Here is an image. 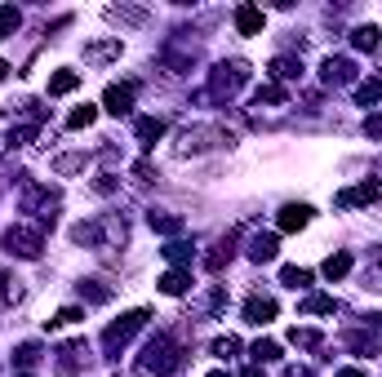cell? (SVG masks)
Here are the masks:
<instances>
[{"label":"cell","instance_id":"6da1fadb","mask_svg":"<svg viewBox=\"0 0 382 377\" xmlns=\"http://www.w3.org/2000/svg\"><path fill=\"white\" fill-rule=\"evenodd\" d=\"M138 369L147 373V377H169L183 369V346L174 342V337H151L147 346H142V360H138Z\"/></svg>","mask_w":382,"mask_h":377},{"label":"cell","instance_id":"7a4b0ae2","mask_svg":"<svg viewBox=\"0 0 382 377\" xmlns=\"http://www.w3.org/2000/svg\"><path fill=\"white\" fill-rule=\"evenodd\" d=\"M147 320H151V311H129V315H121L116 324H107V333H102V351L116 360V355H121V351L129 346V337H134Z\"/></svg>","mask_w":382,"mask_h":377},{"label":"cell","instance_id":"3957f363","mask_svg":"<svg viewBox=\"0 0 382 377\" xmlns=\"http://www.w3.org/2000/svg\"><path fill=\"white\" fill-rule=\"evenodd\" d=\"M5 249L9 253H18V258H40V249H45V240H40V231H31V226H9L5 231Z\"/></svg>","mask_w":382,"mask_h":377},{"label":"cell","instance_id":"277c9868","mask_svg":"<svg viewBox=\"0 0 382 377\" xmlns=\"http://www.w3.org/2000/svg\"><path fill=\"white\" fill-rule=\"evenodd\" d=\"M245 80H249V67L245 63H222L218 71H213V93H227V98H231Z\"/></svg>","mask_w":382,"mask_h":377},{"label":"cell","instance_id":"5b68a950","mask_svg":"<svg viewBox=\"0 0 382 377\" xmlns=\"http://www.w3.org/2000/svg\"><path fill=\"white\" fill-rule=\"evenodd\" d=\"M102 107H107L112 116H129V111H134V89H129V84H107Z\"/></svg>","mask_w":382,"mask_h":377},{"label":"cell","instance_id":"8992f818","mask_svg":"<svg viewBox=\"0 0 382 377\" xmlns=\"http://www.w3.org/2000/svg\"><path fill=\"white\" fill-rule=\"evenodd\" d=\"M218 142H231V138L222 129H187L183 151H205V147H218Z\"/></svg>","mask_w":382,"mask_h":377},{"label":"cell","instance_id":"52a82bcc","mask_svg":"<svg viewBox=\"0 0 382 377\" xmlns=\"http://www.w3.org/2000/svg\"><path fill=\"white\" fill-rule=\"evenodd\" d=\"M245 320H249V324H271V320H276V302L254 293V298L245 302Z\"/></svg>","mask_w":382,"mask_h":377},{"label":"cell","instance_id":"ba28073f","mask_svg":"<svg viewBox=\"0 0 382 377\" xmlns=\"http://www.w3.org/2000/svg\"><path fill=\"white\" fill-rule=\"evenodd\" d=\"M356 80V63L347 58H325V84H351Z\"/></svg>","mask_w":382,"mask_h":377},{"label":"cell","instance_id":"9c48e42d","mask_svg":"<svg viewBox=\"0 0 382 377\" xmlns=\"http://www.w3.org/2000/svg\"><path fill=\"white\" fill-rule=\"evenodd\" d=\"M378 200V182H360V187H351V191H342L338 204L342 209H356V204H374Z\"/></svg>","mask_w":382,"mask_h":377},{"label":"cell","instance_id":"30bf717a","mask_svg":"<svg viewBox=\"0 0 382 377\" xmlns=\"http://www.w3.org/2000/svg\"><path fill=\"white\" fill-rule=\"evenodd\" d=\"M307 222H312V209H307V204H284L280 209V231H303Z\"/></svg>","mask_w":382,"mask_h":377},{"label":"cell","instance_id":"8fae6325","mask_svg":"<svg viewBox=\"0 0 382 377\" xmlns=\"http://www.w3.org/2000/svg\"><path fill=\"white\" fill-rule=\"evenodd\" d=\"M236 31H240V36H258L262 31V9L240 5V9H236Z\"/></svg>","mask_w":382,"mask_h":377},{"label":"cell","instance_id":"7c38bea8","mask_svg":"<svg viewBox=\"0 0 382 377\" xmlns=\"http://www.w3.org/2000/svg\"><path fill=\"white\" fill-rule=\"evenodd\" d=\"M160 138H165V120L142 116V120H138V142H142V147H156Z\"/></svg>","mask_w":382,"mask_h":377},{"label":"cell","instance_id":"4fadbf2b","mask_svg":"<svg viewBox=\"0 0 382 377\" xmlns=\"http://www.w3.org/2000/svg\"><path fill=\"white\" fill-rule=\"evenodd\" d=\"M351 45H356V49H365V54H374L378 45H382V31L374 27V22H369V27H356L351 31Z\"/></svg>","mask_w":382,"mask_h":377},{"label":"cell","instance_id":"5bb4252c","mask_svg":"<svg viewBox=\"0 0 382 377\" xmlns=\"http://www.w3.org/2000/svg\"><path fill=\"white\" fill-rule=\"evenodd\" d=\"M58 355H63V360H58V369H63V373H76V369H80V355H89V346H85V342H67Z\"/></svg>","mask_w":382,"mask_h":377},{"label":"cell","instance_id":"9a60e30c","mask_svg":"<svg viewBox=\"0 0 382 377\" xmlns=\"http://www.w3.org/2000/svg\"><path fill=\"white\" fill-rule=\"evenodd\" d=\"M276 236H254V245H249V258H254V262H271V258H276Z\"/></svg>","mask_w":382,"mask_h":377},{"label":"cell","instance_id":"2e32d148","mask_svg":"<svg viewBox=\"0 0 382 377\" xmlns=\"http://www.w3.org/2000/svg\"><path fill=\"white\" fill-rule=\"evenodd\" d=\"M76 84H80V71H54V76H49V93L63 98V93L76 89Z\"/></svg>","mask_w":382,"mask_h":377},{"label":"cell","instance_id":"e0dca14e","mask_svg":"<svg viewBox=\"0 0 382 377\" xmlns=\"http://www.w3.org/2000/svg\"><path fill=\"white\" fill-rule=\"evenodd\" d=\"M121 54V40H98V45H85V63H107V58Z\"/></svg>","mask_w":382,"mask_h":377},{"label":"cell","instance_id":"ac0fdd59","mask_svg":"<svg viewBox=\"0 0 382 377\" xmlns=\"http://www.w3.org/2000/svg\"><path fill=\"white\" fill-rule=\"evenodd\" d=\"M160 293L183 298V293H187V271H165V275H160Z\"/></svg>","mask_w":382,"mask_h":377},{"label":"cell","instance_id":"d6986e66","mask_svg":"<svg viewBox=\"0 0 382 377\" xmlns=\"http://www.w3.org/2000/svg\"><path fill=\"white\" fill-rule=\"evenodd\" d=\"M71 240L76 245H102V231H98V222H76L71 226Z\"/></svg>","mask_w":382,"mask_h":377},{"label":"cell","instance_id":"ffe728a7","mask_svg":"<svg viewBox=\"0 0 382 377\" xmlns=\"http://www.w3.org/2000/svg\"><path fill=\"white\" fill-rule=\"evenodd\" d=\"M333 311H338V302L325 298V293H312L303 302V315H333Z\"/></svg>","mask_w":382,"mask_h":377},{"label":"cell","instance_id":"44dd1931","mask_svg":"<svg viewBox=\"0 0 382 377\" xmlns=\"http://www.w3.org/2000/svg\"><path fill=\"white\" fill-rule=\"evenodd\" d=\"M147 222H151V231H160V236H178V231H183V217H169V213H151Z\"/></svg>","mask_w":382,"mask_h":377},{"label":"cell","instance_id":"7402d4cb","mask_svg":"<svg viewBox=\"0 0 382 377\" xmlns=\"http://www.w3.org/2000/svg\"><path fill=\"white\" fill-rule=\"evenodd\" d=\"M271 76H276V80H293V76H303V63H298V58H276V63H271Z\"/></svg>","mask_w":382,"mask_h":377},{"label":"cell","instance_id":"603a6c76","mask_svg":"<svg viewBox=\"0 0 382 377\" xmlns=\"http://www.w3.org/2000/svg\"><path fill=\"white\" fill-rule=\"evenodd\" d=\"M93 120H98V107H89V102H85V107H76V111L67 116V129H89Z\"/></svg>","mask_w":382,"mask_h":377},{"label":"cell","instance_id":"cb8c5ba5","mask_svg":"<svg viewBox=\"0 0 382 377\" xmlns=\"http://www.w3.org/2000/svg\"><path fill=\"white\" fill-rule=\"evenodd\" d=\"M227 262H231V240H222V245H213V253H205V266H209V271H222Z\"/></svg>","mask_w":382,"mask_h":377},{"label":"cell","instance_id":"d4e9b609","mask_svg":"<svg viewBox=\"0 0 382 377\" xmlns=\"http://www.w3.org/2000/svg\"><path fill=\"white\" fill-rule=\"evenodd\" d=\"M347 271H351V253H333L325 262V279H342Z\"/></svg>","mask_w":382,"mask_h":377},{"label":"cell","instance_id":"484cf974","mask_svg":"<svg viewBox=\"0 0 382 377\" xmlns=\"http://www.w3.org/2000/svg\"><path fill=\"white\" fill-rule=\"evenodd\" d=\"M18 22H22V18H18V9H14V5H0V40L18 31Z\"/></svg>","mask_w":382,"mask_h":377},{"label":"cell","instance_id":"4316f807","mask_svg":"<svg viewBox=\"0 0 382 377\" xmlns=\"http://www.w3.org/2000/svg\"><path fill=\"white\" fill-rule=\"evenodd\" d=\"M280 279H284L289 288H307V284H312V271H303V266H284Z\"/></svg>","mask_w":382,"mask_h":377},{"label":"cell","instance_id":"83f0119b","mask_svg":"<svg viewBox=\"0 0 382 377\" xmlns=\"http://www.w3.org/2000/svg\"><path fill=\"white\" fill-rule=\"evenodd\" d=\"M80 298H85V302H107V298H112V288L98 284V279H85V284H80Z\"/></svg>","mask_w":382,"mask_h":377},{"label":"cell","instance_id":"f1b7e54d","mask_svg":"<svg viewBox=\"0 0 382 377\" xmlns=\"http://www.w3.org/2000/svg\"><path fill=\"white\" fill-rule=\"evenodd\" d=\"M356 98H360L365 107L378 102V98H382V80H360V84H356Z\"/></svg>","mask_w":382,"mask_h":377},{"label":"cell","instance_id":"f546056e","mask_svg":"<svg viewBox=\"0 0 382 377\" xmlns=\"http://www.w3.org/2000/svg\"><path fill=\"white\" fill-rule=\"evenodd\" d=\"M76 320H85V311H80V307H63L54 320H45V328H63V324H76Z\"/></svg>","mask_w":382,"mask_h":377},{"label":"cell","instance_id":"4dcf8cb0","mask_svg":"<svg viewBox=\"0 0 382 377\" xmlns=\"http://www.w3.org/2000/svg\"><path fill=\"white\" fill-rule=\"evenodd\" d=\"M165 258H169L174 266H183V262H191V245L187 240H174V245H165Z\"/></svg>","mask_w":382,"mask_h":377},{"label":"cell","instance_id":"1f68e13d","mask_svg":"<svg viewBox=\"0 0 382 377\" xmlns=\"http://www.w3.org/2000/svg\"><path fill=\"white\" fill-rule=\"evenodd\" d=\"M36 360H40V346H36V342H22V346L14 351V364H18V369H31Z\"/></svg>","mask_w":382,"mask_h":377},{"label":"cell","instance_id":"d6a6232c","mask_svg":"<svg viewBox=\"0 0 382 377\" xmlns=\"http://www.w3.org/2000/svg\"><path fill=\"white\" fill-rule=\"evenodd\" d=\"M254 102L262 107V102H271V107H280L284 102V89H280V84H262V89L254 93Z\"/></svg>","mask_w":382,"mask_h":377},{"label":"cell","instance_id":"836d02e7","mask_svg":"<svg viewBox=\"0 0 382 377\" xmlns=\"http://www.w3.org/2000/svg\"><path fill=\"white\" fill-rule=\"evenodd\" d=\"M85 169V155H58L54 160V174H80Z\"/></svg>","mask_w":382,"mask_h":377},{"label":"cell","instance_id":"e575fe53","mask_svg":"<svg viewBox=\"0 0 382 377\" xmlns=\"http://www.w3.org/2000/svg\"><path fill=\"white\" fill-rule=\"evenodd\" d=\"M254 360H258V364L280 360V346H276V342H254Z\"/></svg>","mask_w":382,"mask_h":377},{"label":"cell","instance_id":"d590c367","mask_svg":"<svg viewBox=\"0 0 382 377\" xmlns=\"http://www.w3.org/2000/svg\"><path fill=\"white\" fill-rule=\"evenodd\" d=\"M107 18H116V22H147V9H107Z\"/></svg>","mask_w":382,"mask_h":377},{"label":"cell","instance_id":"8d00e7d4","mask_svg":"<svg viewBox=\"0 0 382 377\" xmlns=\"http://www.w3.org/2000/svg\"><path fill=\"white\" fill-rule=\"evenodd\" d=\"M289 342H293V346H320V333H316V328H293Z\"/></svg>","mask_w":382,"mask_h":377},{"label":"cell","instance_id":"74e56055","mask_svg":"<svg viewBox=\"0 0 382 377\" xmlns=\"http://www.w3.org/2000/svg\"><path fill=\"white\" fill-rule=\"evenodd\" d=\"M236 351H240V342H236L231 333H227V337H218V342H213V355H222V360H227V355H236Z\"/></svg>","mask_w":382,"mask_h":377},{"label":"cell","instance_id":"f35d334b","mask_svg":"<svg viewBox=\"0 0 382 377\" xmlns=\"http://www.w3.org/2000/svg\"><path fill=\"white\" fill-rule=\"evenodd\" d=\"M365 133L369 138H382V116H365Z\"/></svg>","mask_w":382,"mask_h":377},{"label":"cell","instance_id":"ab89813d","mask_svg":"<svg viewBox=\"0 0 382 377\" xmlns=\"http://www.w3.org/2000/svg\"><path fill=\"white\" fill-rule=\"evenodd\" d=\"M134 174H138V182H151V178H156V169H151L147 160H138V164H134Z\"/></svg>","mask_w":382,"mask_h":377},{"label":"cell","instance_id":"60d3db41","mask_svg":"<svg viewBox=\"0 0 382 377\" xmlns=\"http://www.w3.org/2000/svg\"><path fill=\"white\" fill-rule=\"evenodd\" d=\"M18 298V288H14V279H5V284H0V302H14Z\"/></svg>","mask_w":382,"mask_h":377},{"label":"cell","instance_id":"b9f144b4","mask_svg":"<svg viewBox=\"0 0 382 377\" xmlns=\"http://www.w3.org/2000/svg\"><path fill=\"white\" fill-rule=\"evenodd\" d=\"M240 377H267V373H262V364H254V369H245Z\"/></svg>","mask_w":382,"mask_h":377},{"label":"cell","instance_id":"7bdbcfd3","mask_svg":"<svg viewBox=\"0 0 382 377\" xmlns=\"http://www.w3.org/2000/svg\"><path fill=\"white\" fill-rule=\"evenodd\" d=\"M338 377H365V369H342Z\"/></svg>","mask_w":382,"mask_h":377},{"label":"cell","instance_id":"ee69618b","mask_svg":"<svg viewBox=\"0 0 382 377\" xmlns=\"http://www.w3.org/2000/svg\"><path fill=\"white\" fill-rule=\"evenodd\" d=\"M209 377H231V373H222V369H218V373H209Z\"/></svg>","mask_w":382,"mask_h":377},{"label":"cell","instance_id":"f6af8a7d","mask_svg":"<svg viewBox=\"0 0 382 377\" xmlns=\"http://www.w3.org/2000/svg\"><path fill=\"white\" fill-rule=\"evenodd\" d=\"M289 377H312V373H298V369H293V373H289Z\"/></svg>","mask_w":382,"mask_h":377},{"label":"cell","instance_id":"bcb514c9","mask_svg":"<svg viewBox=\"0 0 382 377\" xmlns=\"http://www.w3.org/2000/svg\"><path fill=\"white\" fill-rule=\"evenodd\" d=\"M5 71H9V67H5V63H0V80H5Z\"/></svg>","mask_w":382,"mask_h":377},{"label":"cell","instance_id":"7dc6e473","mask_svg":"<svg viewBox=\"0 0 382 377\" xmlns=\"http://www.w3.org/2000/svg\"><path fill=\"white\" fill-rule=\"evenodd\" d=\"M22 377H31V373H22Z\"/></svg>","mask_w":382,"mask_h":377}]
</instances>
